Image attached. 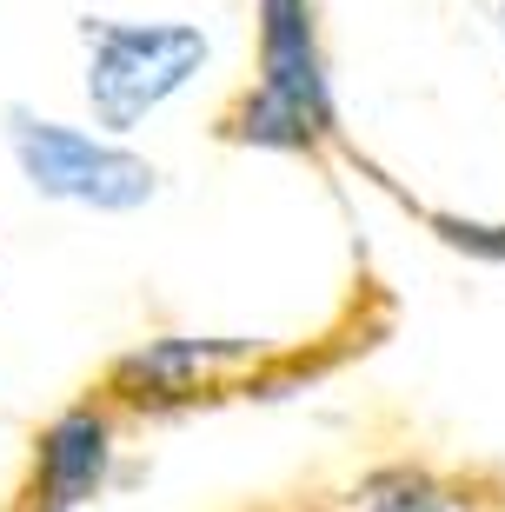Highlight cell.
Returning <instances> with one entry per match:
<instances>
[{"mask_svg":"<svg viewBox=\"0 0 505 512\" xmlns=\"http://www.w3.org/2000/svg\"><path fill=\"white\" fill-rule=\"evenodd\" d=\"M87 47V107L100 133H133L147 127L167 100H180L213 60V40L193 20H80Z\"/></svg>","mask_w":505,"mask_h":512,"instance_id":"1","label":"cell"},{"mask_svg":"<svg viewBox=\"0 0 505 512\" xmlns=\"http://www.w3.org/2000/svg\"><path fill=\"white\" fill-rule=\"evenodd\" d=\"M7 147H14L20 180L40 200L94 213H133L160 193V167L147 153H133L120 133H87L67 120H47L34 107H7Z\"/></svg>","mask_w":505,"mask_h":512,"instance_id":"2","label":"cell"},{"mask_svg":"<svg viewBox=\"0 0 505 512\" xmlns=\"http://www.w3.org/2000/svg\"><path fill=\"white\" fill-rule=\"evenodd\" d=\"M260 94L286 100L306 127L333 133V80L313 34V0H260Z\"/></svg>","mask_w":505,"mask_h":512,"instance_id":"3","label":"cell"},{"mask_svg":"<svg viewBox=\"0 0 505 512\" xmlns=\"http://www.w3.org/2000/svg\"><path fill=\"white\" fill-rule=\"evenodd\" d=\"M107 466H113V433L107 419L74 406L60 413L40 439V466H34V499L40 512H74L107 486Z\"/></svg>","mask_w":505,"mask_h":512,"instance_id":"4","label":"cell"},{"mask_svg":"<svg viewBox=\"0 0 505 512\" xmlns=\"http://www.w3.org/2000/svg\"><path fill=\"white\" fill-rule=\"evenodd\" d=\"M233 360H246V346H233V340H153V346H140V353L120 360V386L180 393V386H193L200 373L233 366Z\"/></svg>","mask_w":505,"mask_h":512,"instance_id":"5","label":"cell"},{"mask_svg":"<svg viewBox=\"0 0 505 512\" xmlns=\"http://www.w3.org/2000/svg\"><path fill=\"white\" fill-rule=\"evenodd\" d=\"M432 227H439L446 247L472 253V260H505V227H486V220H452V213H432Z\"/></svg>","mask_w":505,"mask_h":512,"instance_id":"6","label":"cell"},{"mask_svg":"<svg viewBox=\"0 0 505 512\" xmlns=\"http://www.w3.org/2000/svg\"><path fill=\"white\" fill-rule=\"evenodd\" d=\"M366 512H472V506H459L452 493H439L426 479H399V486H386Z\"/></svg>","mask_w":505,"mask_h":512,"instance_id":"7","label":"cell"},{"mask_svg":"<svg viewBox=\"0 0 505 512\" xmlns=\"http://www.w3.org/2000/svg\"><path fill=\"white\" fill-rule=\"evenodd\" d=\"M499 34H505V0H499Z\"/></svg>","mask_w":505,"mask_h":512,"instance_id":"8","label":"cell"}]
</instances>
